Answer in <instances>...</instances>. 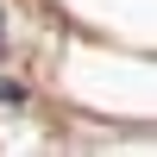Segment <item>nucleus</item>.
Masks as SVG:
<instances>
[{"label": "nucleus", "instance_id": "1", "mask_svg": "<svg viewBox=\"0 0 157 157\" xmlns=\"http://www.w3.org/2000/svg\"><path fill=\"white\" fill-rule=\"evenodd\" d=\"M0 101H6V107H25V82H13V75H0Z\"/></svg>", "mask_w": 157, "mask_h": 157}]
</instances>
